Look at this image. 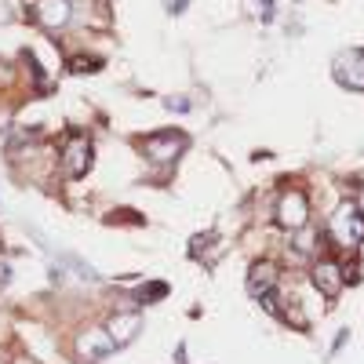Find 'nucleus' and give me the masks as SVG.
<instances>
[{"mask_svg":"<svg viewBox=\"0 0 364 364\" xmlns=\"http://www.w3.org/2000/svg\"><path fill=\"white\" fill-rule=\"evenodd\" d=\"M332 237L339 248H357L364 241V215L357 211V204H342L332 215Z\"/></svg>","mask_w":364,"mask_h":364,"instance_id":"nucleus-1","label":"nucleus"},{"mask_svg":"<svg viewBox=\"0 0 364 364\" xmlns=\"http://www.w3.org/2000/svg\"><path fill=\"white\" fill-rule=\"evenodd\" d=\"M277 222H281L284 230L299 233V230H306L310 222V201L303 189H284L281 201H277Z\"/></svg>","mask_w":364,"mask_h":364,"instance_id":"nucleus-2","label":"nucleus"},{"mask_svg":"<svg viewBox=\"0 0 364 364\" xmlns=\"http://www.w3.org/2000/svg\"><path fill=\"white\" fill-rule=\"evenodd\" d=\"M332 73L342 88L350 92H364V48H346L339 51L335 62H332Z\"/></svg>","mask_w":364,"mask_h":364,"instance_id":"nucleus-3","label":"nucleus"},{"mask_svg":"<svg viewBox=\"0 0 364 364\" xmlns=\"http://www.w3.org/2000/svg\"><path fill=\"white\" fill-rule=\"evenodd\" d=\"M186 146H189V139L182 132H157V135H149L142 142V153L149 161H157V164H171L175 157L186 153Z\"/></svg>","mask_w":364,"mask_h":364,"instance_id":"nucleus-4","label":"nucleus"},{"mask_svg":"<svg viewBox=\"0 0 364 364\" xmlns=\"http://www.w3.org/2000/svg\"><path fill=\"white\" fill-rule=\"evenodd\" d=\"M92 168V142L84 135H70L62 142V171H66L70 179H84Z\"/></svg>","mask_w":364,"mask_h":364,"instance_id":"nucleus-5","label":"nucleus"},{"mask_svg":"<svg viewBox=\"0 0 364 364\" xmlns=\"http://www.w3.org/2000/svg\"><path fill=\"white\" fill-rule=\"evenodd\" d=\"M117 346H113V339L106 328H88V332H80L77 335V357L80 360H106Z\"/></svg>","mask_w":364,"mask_h":364,"instance_id":"nucleus-6","label":"nucleus"},{"mask_svg":"<svg viewBox=\"0 0 364 364\" xmlns=\"http://www.w3.org/2000/svg\"><path fill=\"white\" fill-rule=\"evenodd\" d=\"M106 332H110L113 346H127L139 332H142V317L135 310H120V313H110V320H106Z\"/></svg>","mask_w":364,"mask_h":364,"instance_id":"nucleus-7","label":"nucleus"},{"mask_svg":"<svg viewBox=\"0 0 364 364\" xmlns=\"http://www.w3.org/2000/svg\"><path fill=\"white\" fill-rule=\"evenodd\" d=\"M342 266L339 263H332V259H320L317 266H313V288L320 291V295H328V299H335L339 291H342Z\"/></svg>","mask_w":364,"mask_h":364,"instance_id":"nucleus-8","label":"nucleus"},{"mask_svg":"<svg viewBox=\"0 0 364 364\" xmlns=\"http://www.w3.org/2000/svg\"><path fill=\"white\" fill-rule=\"evenodd\" d=\"M37 18L48 30H66L73 18V8H70V0H37Z\"/></svg>","mask_w":364,"mask_h":364,"instance_id":"nucleus-9","label":"nucleus"},{"mask_svg":"<svg viewBox=\"0 0 364 364\" xmlns=\"http://www.w3.org/2000/svg\"><path fill=\"white\" fill-rule=\"evenodd\" d=\"M273 288H277V266H273L270 259L251 263V270H248V291H251L255 299H263V295L273 291Z\"/></svg>","mask_w":364,"mask_h":364,"instance_id":"nucleus-10","label":"nucleus"},{"mask_svg":"<svg viewBox=\"0 0 364 364\" xmlns=\"http://www.w3.org/2000/svg\"><path fill=\"white\" fill-rule=\"evenodd\" d=\"M284 306H288V310H281V317L288 320L291 328H299V332H306V328H310V317H306L303 310H299V303H284Z\"/></svg>","mask_w":364,"mask_h":364,"instance_id":"nucleus-11","label":"nucleus"},{"mask_svg":"<svg viewBox=\"0 0 364 364\" xmlns=\"http://www.w3.org/2000/svg\"><path fill=\"white\" fill-rule=\"evenodd\" d=\"M248 11L259 18V23H270L273 18V0H248Z\"/></svg>","mask_w":364,"mask_h":364,"instance_id":"nucleus-12","label":"nucleus"},{"mask_svg":"<svg viewBox=\"0 0 364 364\" xmlns=\"http://www.w3.org/2000/svg\"><path fill=\"white\" fill-rule=\"evenodd\" d=\"M99 66H102L99 58H84V55L70 58V73H84V70H99Z\"/></svg>","mask_w":364,"mask_h":364,"instance_id":"nucleus-13","label":"nucleus"},{"mask_svg":"<svg viewBox=\"0 0 364 364\" xmlns=\"http://www.w3.org/2000/svg\"><path fill=\"white\" fill-rule=\"evenodd\" d=\"M164 295H168L164 284H149V288H142V303H153V299H164Z\"/></svg>","mask_w":364,"mask_h":364,"instance_id":"nucleus-14","label":"nucleus"},{"mask_svg":"<svg viewBox=\"0 0 364 364\" xmlns=\"http://www.w3.org/2000/svg\"><path fill=\"white\" fill-rule=\"evenodd\" d=\"M168 106H171V110H189V102H186V99H171Z\"/></svg>","mask_w":364,"mask_h":364,"instance_id":"nucleus-15","label":"nucleus"},{"mask_svg":"<svg viewBox=\"0 0 364 364\" xmlns=\"http://www.w3.org/2000/svg\"><path fill=\"white\" fill-rule=\"evenodd\" d=\"M8 277H11V270H8L4 263H0V284H4V281H8Z\"/></svg>","mask_w":364,"mask_h":364,"instance_id":"nucleus-16","label":"nucleus"},{"mask_svg":"<svg viewBox=\"0 0 364 364\" xmlns=\"http://www.w3.org/2000/svg\"><path fill=\"white\" fill-rule=\"evenodd\" d=\"M357 211H360V215H364V189H360V194H357Z\"/></svg>","mask_w":364,"mask_h":364,"instance_id":"nucleus-17","label":"nucleus"},{"mask_svg":"<svg viewBox=\"0 0 364 364\" xmlns=\"http://www.w3.org/2000/svg\"><path fill=\"white\" fill-rule=\"evenodd\" d=\"M0 23H8V8L4 4H0Z\"/></svg>","mask_w":364,"mask_h":364,"instance_id":"nucleus-18","label":"nucleus"}]
</instances>
